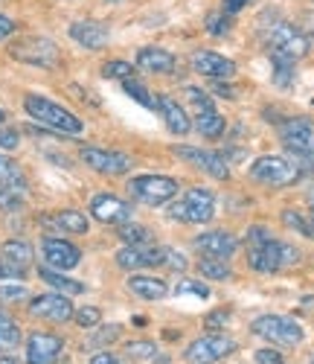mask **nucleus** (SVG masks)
I'll return each instance as SVG.
<instances>
[{"label": "nucleus", "mask_w": 314, "mask_h": 364, "mask_svg": "<svg viewBox=\"0 0 314 364\" xmlns=\"http://www.w3.org/2000/svg\"><path fill=\"white\" fill-rule=\"evenodd\" d=\"M23 111L33 117L38 126H44L55 134H82V129H85V123L73 111H67L65 105H58L47 97H38V94L23 97Z\"/></svg>", "instance_id": "f257e3e1"}, {"label": "nucleus", "mask_w": 314, "mask_h": 364, "mask_svg": "<svg viewBox=\"0 0 314 364\" xmlns=\"http://www.w3.org/2000/svg\"><path fill=\"white\" fill-rule=\"evenodd\" d=\"M262 38H265V47L274 58H288V62H297V58L308 55V50H311L308 36L288 21H276L271 26H265Z\"/></svg>", "instance_id": "f03ea898"}, {"label": "nucleus", "mask_w": 314, "mask_h": 364, "mask_svg": "<svg viewBox=\"0 0 314 364\" xmlns=\"http://www.w3.org/2000/svg\"><path fill=\"white\" fill-rule=\"evenodd\" d=\"M297 259H300V251L274 236L256 242V245H247V262L254 271H259V274H276V271L294 265Z\"/></svg>", "instance_id": "7ed1b4c3"}, {"label": "nucleus", "mask_w": 314, "mask_h": 364, "mask_svg": "<svg viewBox=\"0 0 314 364\" xmlns=\"http://www.w3.org/2000/svg\"><path fill=\"white\" fill-rule=\"evenodd\" d=\"M9 55L21 65L41 68V70H55L61 65V50L53 38L47 36H23L9 44Z\"/></svg>", "instance_id": "20e7f679"}, {"label": "nucleus", "mask_w": 314, "mask_h": 364, "mask_svg": "<svg viewBox=\"0 0 314 364\" xmlns=\"http://www.w3.org/2000/svg\"><path fill=\"white\" fill-rule=\"evenodd\" d=\"M250 178L259 181L265 187H291L303 178V166L288 161V158H279V155H265V158L254 161Z\"/></svg>", "instance_id": "39448f33"}, {"label": "nucleus", "mask_w": 314, "mask_h": 364, "mask_svg": "<svg viewBox=\"0 0 314 364\" xmlns=\"http://www.w3.org/2000/svg\"><path fill=\"white\" fill-rule=\"evenodd\" d=\"M212 216H215V196L207 187H190L172 204V219L186 225H207Z\"/></svg>", "instance_id": "423d86ee"}, {"label": "nucleus", "mask_w": 314, "mask_h": 364, "mask_svg": "<svg viewBox=\"0 0 314 364\" xmlns=\"http://www.w3.org/2000/svg\"><path fill=\"white\" fill-rule=\"evenodd\" d=\"M250 329H254V336H259L271 344H279V347H297L305 338L303 326L288 315H262L254 321Z\"/></svg>", "instance_id": "0eeeda50"}, {"label": "nucleus", "mask_w": 314, "mask_h": 364, "mask_svg": "<svg viewBox=\"0 0 314 364\" xmlns=\"http://www.w3.org/2000/svg\"><path fill=\"white\" fill-rule=\"evenodd\" d=\"M129 196L140 204L161 207L178 196V181L169 175H137L129 181Z\"/></svg>", "instance_id": "6e6552de"}, {"label": "nucleus", "mask_w": 314, "mask_h": 364, "mask_svg": "<svg viewBox=\"0 0 314 364\" xmlns=\"http://www.w3.org/2000/svg\"><path fill=\"white\" fill-rule=\"evenodd\" d=\"M279 140L291 155L311 158L314 155V123L308 117H288L279 126Z\"/></svg>", "instance_id": "1a4fd4ad"}, {"label": "nucleus", "mask_w": 314, "mask_h": 364, "mask_svg": "<svg viewBox=\"0 0 314 364\" xmlns=\"http://www.w3.org/2000/svg\"><path fill=\"white\" fill-rule=\"evenodd\" d=\"M186 97H190V102H193V108H195V129H198L204 137H210V140L222 137V134H224V117L215 111V105H212V100H210L207 90H201V87H186Z\"/></svg>", "instance_id": "9d476101"}, {"label": "nucleus", "mask_w": 314, "mask_h": 364, "mask_svg": "<svg viewBox=\"0 0 314 364\" xmlns=\"http://www.w3.org/2000/svg\"><path fill=\"white\" fill-rule=\"evenodd\" d=\"M82 164H87L93 172H102V175H125L134 161L129 155H122V151H114V149H97V146H85L79 151Z\"/></svg>", "instance_id": "9b49d317"}, {"label": "nucleus", "mask_w": 314, "mask_h": 364, "mask_svg": "<svg viewBox=\"0 0 314 364\" xmlns=\"http://www.w3.org/2000/svg\"><path fill=\"white\" fill-rule=\"evenodd\" d=\"M236 350V341L227 338V336H204V338H195L186 350V361L190 364H212V361H222L224 355H230Z\"/></svg>", "instance_id": "f8f14e48"}, {"label": "nucleus", "mask_w": 314, "mask_h": 364, "mask_svg": "<svg viewBox=\"0 0 314 364\" xmlns=\"http://www.w3.org/2000/svg\"><path fill=\"white\" fill-rule=\"evenodd\" d=\"M175 155L186 164H193L198 169H204L207 175H212L215 181H224L230 175L227 158L218 155V151H207V149H195V146H175Z\"/></svg>", "instance_id": "ddd939ff"}, {"label": "nucleus", "mask_w": 314, "mask_h": 364, "mask_svg": "<svg viewBox=\"0 0 314 364\" xmlns=\"http://www.w3.org/2000/svg\"><path fill=\"white\" fill-rule=\"evenodd\" d=\"M90 216L102 225H125V222H131V204L122 201L119 196L99 193L90 198Z\"/></svg>", "instance_id": "4468645a"}, {"label": "nucleus", "mask_w": 314, "mask_h": 364, "mask_svg": "<svg viewBox=\"0 0 314 364\" xmlns=\"http://www.w3.org/2000/svg\"><path fill=\"white\" fill-rule=\"evenodd\" d=\"M41 257L50 268L55 271H70L82 262V251L67 239H55V236H44L41 242Z\"/></svg>", "instance_id": "2eb2a0df"}, {"label": "nucleus", "mask_w": 314, "mask_h": 364, "mask_svg": "<svg viewBox=\"0 0 314 364\" xmlns=\"http://www.w3.org/2000/svg\"><path fill=\"white\" fill-rule=\"evenodd\" d=\"M29 315L65 323V321L73 318V303L67 300V294H61V291H47V294L33 297V303H29Z\"/></svg>", "instance_id": "dca6fc26"}, {"label": "nucleus", "mask_w": 314, "mask_h": 364, "mask_svg": "<svg viewBox=\"0 0 314 364\" xmlns=\"http://www.w3.org/2000/svg\"><path fill=\"white\" fill-rule=\"evenodd\" d=\"M166 251L169 248H157V245H125L117 254V265L119 268H154V265H166Z\"/></svg>", "instance_id": "f3484780"}, {"label": "nucleus", "mask_w": 314, "mask_h": 364, "mask_svg": "<svg viewBox=\"0 0 314 364\" xmlns=\"http://www.w3.org/2000/svg\"><path fill=\"white\" fill-rule=\"evenodd\" d=\"M190 68L207 79H230L236 73L233 58H224L222 53H212V50H195L190 55Z\"/></svg>", "instance_id": "a211bd4d"}, {"label": "nucleus", "mask_w": 314, "mask_h": 364, "mask_svg": "<svg viewBox=\"0 0 314 364\" xmlns=\"http://www.w3.org/2000/svg\"><path fill=\"white\" fill-rule=\"evenodd\" d=\"M65 350V341L50 332H33L26 338V364H55V358Z\"/></svg>", "instance_id": "6ab92c4d"}, {"label": "nucleus", "mask_w": 314, "mask_h": 364, "mask_svg": "<svg viewBox=\"0 0 314 364\" xmlns=\"http://www.w3.org/2000/svg\"><path fill=\"white\" fill-rule=\"evenodd\" d=\"M67 33H70V38H73L79 47H85V50H102V47L111 41L108 23L93 21V18H87V21H73Z\"/></svg>", "instance_id": "aec40b11"}, {"label": "nucleus", "mask_w": 314, "mask_h": 364, "mask_svg": "<svg viewBox=\"0 0 314 364\" xmlns=\"http://www.w3.org/2000/svg\"><path fill=\"white\" fill-rule=\"evenodd\" d=\"M195 248L210 259H230L239 248V239L230 230H207L195 236Z\"/></svg>", "instance_id": "412c9836"}, {"label": "nucleus", "mask_w": 314, "mask_h": 364, "mask_svg": "<svg viewBox=\"0 0 314 364\" xmlns=\"http://www.w3.org/2000/svg\"><path fill=\"white\" fill-rule=\"evenodd\" d=\"M154 111L166 119V126H169L172 134H178V137L190 134V129H193L190 117H186V111L178 105V100H172L169 94H154Z\"/></svg>", "instance_id": "4be33fe9"}, {"label": "nucleus", "mask_w": 314, "mask_h": 364, "mask_svg": "<svg viewBox=\"0 0 314 364\" xmlns=\"http://www.w3.org/2000/svg\"><path fill=\"white\" fill-rule=\"evenodd\" d=\"M175 65H178V58L163 47H140L137 50V68L146 73L169 76V73H175Z\"/></svg>", "instance_id": "5701e85b"}, {"label": "nucleus", "mask_w": 314, "mask_h": 364, "mask_svg": "<svg viewBox=\"0 0 314 364\" xmlns=\"http://www.w3.org/2000/svg\"><path fill=\"white\" fill-rule=\"evenodd\" d=\"M0 259L15 265V268H21V271H26L29 265H33V259H36V251L23 239H9V242L0 245Z\"/></svg>", "instance_id": "b1692460"}, {"label": "nucleus", "mask_w": 314, "mask_h": 364, "mask_svg": "<svg viewBox=\"0 0 314 364\" xmlns=\"http://www.w3.org/2000/svg\"><path fill=\"white\" fill-rule=\"evenodd\" d=\"M129 289H131L137 297H143V300H163V297L169 294L166 280L151 277V274H134V277L129 280Z\"/></svg>", "instance_id": "393cba45"}, {"label": "nucleus", "mask_w": 314, "mask_h": 364, "mask_svg": "<svg viewBox=\"0 0 314 364\" xmlns=\"http://www.w3.org/2000/svg\"><path fill=\"white\" fill-rule=\"evenodd\" d=\"M41 222L58 228L61 233H76V236L87 233V216L79 213V210H58L55 216H44Z\"/></svg>", "instance_id": "a878e982"}, {"label": "nucleus", "mask_w": 314, "mask_h": 364, "mask_svg": "<svg viewBox=\"0 0 314 364\" xmlns=\"http://www.w3.org/2000/svg\"><path fill=\"white\" fill-rule=\"evenodd\" d=\"M0 184H6V187H12V190H18V193H29V181H26V175H23V169L9 158V155H0Z\"/></svg>", "instance_id": "bb28decb"}, {"label": "nucleus", "mask_w": 314, "mask_h": 364, "mask_svg": "<svg viewBox=\"0 0 314 364\" xmlns=\"http://www.w3.org/2000/svg\"><path fill=\"white\" fill-rule=\"evenodd\" d=\"M38 277H41L47 286H53L55 291H61V294H82V291H85V286H82L79 280H70L67 274H61V271H55V268H50V265H41V268H38Z\"/></svg>", "instance_id": "cd10ccee"}, {"label": "nucleus", "mask_w": 314, "mask_h": 364, "mask_svg": "<svg viewBox=\"0 0 314 364\" xmlns=\"http://www.w3.org/2000/svg\"><path fill=\"white\" fill-rule=\"evenodd\" d=\"M21 344V326L12 315L0 312V353H12Z\"/></svg>", "instance_id": "c85d7f7f"}, {"label": "nucleus", "mask_w": 314, "mask_h": 364, "mask_svg": "<svg viewBox=\"0 0 314 364\" xmlns=\"http://www.w3.org/2000/svg\"><path fill=\"white\" fill-rule=\"evenodd\" d=\"M282 225L303 233L305 239H314V219L311 213H300V210H282Z\"/></svg>", "instance_id": "c756f323"}, {"label": "nucleus", "mask_w": 314, "mask_h": 364, "mask_svg": "<svg viewBox=\"0 0 314 364\" xmlns=\"http://www.w3.org/2000/svg\"><path fill=\"white\" fill-rule=\"evenodd\" d=\"M198 271H201V277H207V280H233V271H230V265H227V259H210V257H204L201 262H198Z\"/></svg>", "instance_id": "7c9ffc66"}, {"label": "nucleus", "mask_w": 314, "mask_h": 364, "mask_svg": "<svg viewBox=\"0 0 314 364\" xmlns=\"http://www.w3.org/2000/svg\"><path fill=\"white\" fill-rule=\"evenodd\" d=\"M117 236L125 242V245H148V242H151V230L146 225H134V222L119 225Z\"/></svg>", "instance_id": "2f4dec72"}, {"label": "nucleus", "mask_w": 314, "mask_h": 364, "mask_svg": "<svg viewBox=\"0 0 314 364\" xmlns=\"http://www.w3.org/2000/svg\"><path fill=\"white\" fill-rule=\"evenodd\" d=\"M122 90H125V94H129L134 102H140V105H146V108H154V97L148 94V87L140 85L134 76H131V79H122Z\"/></svg>", "instance_id": "473e14b6"}, {"label": "nucleus", "mask_w": 314, "mask_h": 364, "mask_svg": "<svg viewBox=\"0 0 314 364\" xmlns=\"http://www.w3.org/2000/svg\"><path fill=\"white\" fill-rule=\"evenodd\" d=\"M23 201H26L23 193L0 184V210H4V213H18V210H23Z\"/></svg>", "instance_id": "72a5a7b5"}, {"label": "nucleus", "mask_w": 314, "mask_h": 364, "mask_svg": "<svg viewBox=\"0 0 314 364\" xmlns=\"http://www.w3.org/2000/svg\"><path fill=\"white\" fill-rule=\"evenodd\" d=\"M271 62H274V82L279 87H288L294 82V62H288V58H274V55H271Z\"/></svg>", "instance_id": "f704fd0d"}, {"label": "nucleus", "mask_w": 314, "mask_h": 364, "mask_svg": "<svg viewBox=\"0 0 314 364\" xmlns=\"http://www.w3.org/2000/svg\"><path fill=\"white\" fill-rule=\"evenodd\" d=\"M102 76L105 79H131L134 76V68L129 65V62H119V58H117V62H105L102 65Z\"/></svg>", "instance_id": "c9c22d12"}, {"label": "nucleus", "mask_w": 314, "mask_h": 364, "mask_svg": "<svg viewBox=\"0 0 314 364\" xmlns=\"http://www.w3.org/2000/svg\"><path fill=\"white\" fill-rule=\"evenodd\" d=\"M230 23H233L230 15L212 12V15L207 18V33H210V36H227V33H230Z\"/></svg>", "instance_id": "e433bc0d"}, {"label": "nucleus", "mask_w": 314, "mask_h": 364, "mask_svg": "<svg viewBox=\"0 0 314 364\" xmlns=\"http://www.w3.org/2000/svg\"><path fill=\"white\" fill-rule=\"evenodd\" d=\"M73 318H76V323H79L82 329H93V326H99L102 312H99L97 306H82V309L73 312Z\"/></svg>", "instance_id": "4c0bfd02"}, {"label": "nucleus", "mask_w": 314, "mask_h": 364, "mask_svg": "<svg viewBox=\"0 0 314 364\" xmlns=\"http://www.w3.org/2000/svg\"><path fill=\"white\" fill-rule=\"evenodd\" d=\"M175 294H178V297H183V294H193V297L204 300V297H210V286H207V283H198V280H183V283H178Z\"/></svg>", "instance_id": "58836bf2"}, {"label": "nucleus", "mask_w": 314, "mask_h": 364, "mask_svg": "<svg viewBox=\"0 0 314 364\" xmlns=\"http://www.w3.org/2000/svg\"><path fill=\"white\" fill-rule=\"evenodd\" d=\"M129 355L154 361V358H157V347H154L151 341H131V344H129Z\"/></svg>", "instance_id": "ea45409f"}, {"label": "nucleus", "mask_w": 314, "mask_h": 364, "mask_svg": "<svg viewBox=\"0 0 314 364\" xmlns=\"http://www.w3.org/2000/svg\"><path fill=\"white\" fill-rule=\"evenodd\" d=\"M21 146V132L18 129H0V149L4 151H12V149H18Z\"/></svg>", "instance_id": "a19ab883"}, {"label": "nucleus", "mask_w": 314, "mask_h": 364, "mask_svg": "<svg viewBox=\"0 0 314 364\" xmlns=\"http://www.w3.org/2000/svg\"><path fill=\"white\" fill-rule=\"evenodd\" d=\"M227 321H230V312H224V309H218V312H210V315H207L204 326H207V329H222V326H224Z\"/></svg>", "instance_id": "79ce46f5"}, {"label": "nucleus", "mask_w": 314, "mask_h": 364, "mask_svg": "<svg viewBox=\"0 0 314 364\" xmlns=\"http://www.w3.org/2000/svg\"><path fill=\"white\" fill-rule=\"evenodd\" d=\"M23 277H26V271H21V268L0 259V280H23Z\"/></svg>", "instance_id": "37998d69"}, {"label": "nucleus", "mask_w": 314, "mask_h": 364, "mask_svg": "<svg viewBox=\"0 0 314 364\" xmlns=\"http://www.w3.org/2000/svg\"><path fill=\"white\" fill-rule=\"evenodd\" d=\"M26 297V289L18 283V286H0V300H23Z\"/></svg>", "instance_id": "c03bdc74"}, {"label": "nucleus", "mask_w": 314, "mask_h": 364, "mask_svg": "<svg viewBox=\"0 0 314 364\" xmlns=\"http://www.w3.org/2000/svg\"><path fill=\"white\" fill-rule=\"evenodd\" d=\"M256 364H282V355L276 350L265 347V350H256Z\"/></svg>", "instance_id": "a18cd8bd"}, {"label": "nucleus", "mask_w": 314, "mask_h": 364, "mask_svg": "<svg viewBox=\"0 0 314 364\" xmlns=\"http://www.w3.org/2000/svg\"><path fill=\"white\" fill-rule=\"evenodd\" d=\"M166 265L169 268H175V271H183L186 268V259H183V254H178V251H166Z\"/></svg>", "instance_id": "49530a36"}, {"label": "nucleus", "mask_w": 314, "mask_h": 364, "mask_svg": "<svg viewBox=\"0 0 314 364\" xmlns=\"http://www.w3.org/2000/svg\"><path fill=\"white\" fill-rule=\"evenodd\" d=\"M15 26H18V23H15L12 18H6L4 12H0V41H4V38H9V36L15 33Z\"/></svg>", "instance_id": "de8ad7c7"}, {"label": "nucleus", "mask_w": 314, "mask_h": 364, "mask_svg": "<svg viewBox=\"0 0 314 364\" xmlns=\"http://www.w3.org/2000/svg\"><path fill=\"white\" fill-rule=\"evenodd\" d=\"M244 6H247V0H222V12L230 15V18H233L239 9H244Z\"/></svg>", "instance_id": "09e8293b"}, {"label": "nucleus", "mask_w": 314, "mask_h": 364, "mask_svg": "<svg viewBox=\"0 0 314 364\" xmlns=\"http://www.w3.org/2000/svg\"><path fill=\"white\" fill-rule=\"evenodd\" d=\"M117 336H119V326H117V323H114V326H111V329H105V332H99V336H97V338H93V341H90V344H108V341H114V338H117Z\"/></svg>", "instance_id": "8fccbe9b"}, {"label": "nucleus", "mask_w": 314, "mask_h": 364, "mask_svg": "<svg viewBox=\"0 0 314 364\" xmlns=\"http://www.w3.org/2000/svg\"><path fill=\"white\" fill-rule=\"evenodd\" d=\"M300 29H303L305 36L314 38V12H303V18H300Z\"/></svg>", "instance_id": "3c124183"}, {"label": "nucleus", "mask_w": 314, "mask_h": 364, "mask_svg": "<svg viewBox=\"0 0 314 364\" xmlns=\"http://www.w3.org/2000/svg\"><path fill=\"white\" fill-rule=\"evenodd\" d=\"M87 364H122V361H119L114 353H97Z\"/></svg>", "instance_id": "603ef678"}, {"label": "nucleus", "mask_w": 314, "mask_h": 364, "mask_svg": "<svg viewBox=\"0 0 314 364\" xmlns=\"http://www.w3.org/2000/svg\"><path fill=\"white\" fill-rule=\"evenodd\" d=\"M212 90H215L218 97H227V100H233V97H236V94H233V87H230V85H224V82H215V85H212Z\"/></svg>", "instance_id": "864d4df0"}, {"label": "nucleus", "mask_w": 314, "mask_h": 364, "mask_svg": "<svg viewBox=\"0 0 314 364\" xmlns=\"http://www.w3.org/2000/svg\"><path fill=\"white\" fill-rule=\"evenodd\" d=\"M0 364H18V358L9 355V353H0Z\"/></svg>", "instance_id": "5fc2aeb1"}, {"label": "nucleus", "mask_w": 314, "mask_h": 364, "mask_svg": "<svg viewBox=\"0 0 314 364\" xmlns=\"http://www.w3.org/2000/svg\"><path fill=\"white\" fill-rule=\"evenodd\" d=\"M305 198H308V204H311V210H314V187L308 190V196H305Z\"/></svg>", "instance_id": "6e6d98bb"}, {"label": "nucleus", "mask_w": 314, "mask_h": 364, "mask_svg": "<svg viewBox=\"0 0 314 364\" xmlns=\"http://www.w3.org/2000/svg\"><path fill=\"white\" fill-rule=\"evenodd\" d=\"M303 303H305V306H314V297H303Z\"/></svg>", "instance_id": "4d7b16f0"}, {"label": "nucleus", "mask_w": 314, "mask_h": 364, "mask_svg": "<svg viewBox=\"0 0 314 364\" xmlns=\"http://www.w3.org/2000/svg\"><path fill=\"white\" fill-rule=\"evenodd\" d=\"M4 119H6V114H4V111H0V126H4Z\"/></svg>", "instance_id": "13d9d810"}, {"label": "nucleus", "mask_w": 314, "mask_h": 364, "mask_svg": "<svg viewBox=\"0 0 314 364\" xmlns=\"http://www.w3.org/2000/svg\"><path fill=\"white\" fill-rule=\"evenodd\" d=\"M108 4H117V0H108Z\"/></svg>", "instance_id": "bf43d9fd"}, {"label": "nucleus", "mask_w": 314, "mask_h": 364, "mask_svg": "<svg viewBox=\"0 0 314 364\" xmlns=\"http://www.w3.org/2000/svg\"><path fill=\"white\" fill-rule=\"evenodd\" d=\"M311 364H314V361H311Z\"/></svg>", "instance_id": "052dcab7"}]
</instances>
